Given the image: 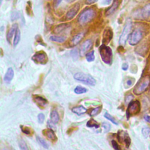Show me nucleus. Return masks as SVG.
<instances>
[{"label":"nucleus","instance_id":"obj_43","mask_svg":"<svg viewBox=\"0 0 150 150\" xmlns=\"http://www.w3.org/2000/svg\"><path fill=\"white\" fill-rule=\"evenodd\" d=\"M126 83H127V84L128 86H132V84H133V81H132L131 79H128V80H127Z\"/></svg>","mask_w":150,"mask_h":150},{"label":"nucleus","instance_id":"obj_4","mask_svg":"<svg viewBox=\"0 0 150 150\" xmlns=\"http://www.w3.org/2000/svg\"><path fill=\"white\" fill-rule=\"evenodd\" d=\"M132 28V22L130 20H128L123 28L122 33L119 39V44L121 46H124L128 39Z\"/></svg>","mask_w":150,"mask_h":150},{"label":"nucleus","instance_id":"obj_15","mask_svg":"<svg viewBox=\"0 0 150 150\" xmlns=\"http://www.w3.org/2000/svg\"><path fill=\"white\" fill-rule=\"evenodd\" d=\"M13 76H14V72L12 68V67L8 68L4 77V81L7 84L10 83L13 77Z\"/></svg>","mask_w":150,"mask_h":150},{"label":"nucleus","instance_id":"obj_27","mask_svg":"<svg viewBox=\"0 0 150 150\" xmlns=\"http://www.w3.org/2000/svg\"><path fill=\"white\" fill-rule=\"evenodd\" d=\"M87 126L88 127H95L96 128H98L99 124L94 119L91 118L87 122Z\"/></svg>","mask_w":150,"mask_h":150},{"label":"nucleus","instance_id":"obj_33","mask_svg":"<svg viewBox=\"0 0 150 150\" xmlns=\"http://www.w3.org/2000/svg\"><path fill=\"white\" fill-rule=\"evenodd\" d=\"M71 55L74 59H77L79 57V52L77 49H74L71 51Z\"/></svg>","mask_w":150,"mask_h":150},{"label":"nucleus","instance_id":"obj_39","mask_svg":"<svg viewBox=\"0 0 150 150\" xmlns=\"http://www.w3.org/2000/svg\"><path fill=\"white\" fill-rule=\"evenodd\" d=\"M54 124H54V123H53V122H52V121H47V125H48V127H49L50 129H54V130L56 129Z\"/></svg>","mask_w":150,"mask_h":150},{"label":"nucleus","instance_id":"obj_22","mask_svg":"<svg viewBox=\"0 0 150 150\" xmlns=\"http://www.w3.org/2000/svg\"><path fill=\"white\" fill-rule=\"evenodd\" d=\"M50 40L58 43H63L66 40V37L57 35H52L50 36Z\"/></svg>","mask_w":150,"mask_h":150},{"label":"nucleus","instance_id":"obj_20","mask_svg":"<svg viewBox=\"0 0 150 150\" xmlns=\"http://www.w3.org/2000/svg\"><path fill=\"white\" fill-rule=\"evenodd\" d=\"M67 26H68V25L67 23H62V24L58 25L54 28L53 32L56 34L60 33L63 30H64L67 28Z\"/></svg>","mask_w":150,"mask_h":150},{"label":"nucleus","instance_id":"obj_45","mask_svg":"<svg viewBox=\"0 0 150 150\" xmlns=\"http://www.w3.org/2000/svg\"><path fill=\"white\" fill-rule=\"evenodd\" d=\"M111 0H104V2L103 3L105 4V5H108L111 3Z\"/></svg>","mask_w":150,"mask_h":150},{"label":"nucleus","instance_id":"obj_26","mask_svg":"<svg viewBox=\"0 0 150 150\" xmlns=\"http://www.w3.org/2000/svg\"><path fill=\"white\" fill-rule=\"evenodd\" d=\"M87 89L84 87H83L80 86H77L74 90V91L76 94H83V93H85L87 92Z\"/></svg>","mask_w":150,"mask_h":150},{"label":"nucleus","instance_id":"obj_35","mask_svg":"<svg viewBox=\"0 0 150 150\" xmlns=\"http://www.w3.org/2000/svg\"><path fill=\"white\" fill-rule=\"evenodd\" d=\"M38 122L40 124H42L43 122L45 120V115L43 113H40L38 115Z\"/></svg>","mask_w":150,"mask_h":150},{"label":"nucleus","instance_id":"obj_12","mask_svg":"<svg viewBox=\"0 0 150 150\" xmlns=\"http://www.w3.org/2000/svg\"><path fill=\"white\" fill-rule=\"evenodd\" d=\"M140 15L142 19L150 21V4H146L142 8Z\"/></svg>","mask_w":150,"mask_h":150},{"label":"nucleus","instance_id":"obj_46","mask_svg":"<svg viewBox=\"0 0 150 150\" xmlns=\"http://www.w3.org/2000/svg\"><path fill=\"white\" fill-rule=\"evenodd\" d=\"M75 0H66V2H69V3H71V2H73Z\"/></svg>","mask_w":150,"mask_h":150},{"label":"nucleus","instance_id":"obj_42","mask_svg":"<svg viewBox=\"0 0 150 150\" xmlns=\"http://www.w3.org/2000/svg\"><path fill=\"white\" fill-rule=\"evenodd\" d=\"M62 0H54V6L56 8L57 7L60 3L62 2Z\"/></svg>","mask_w":150,"mask_h":150},{"label":"nucleus","instance_id":"obj_19","mask_svg":"<svg viewBox=\"0 0 150 150\" xmlns=\"http://www.w3.org/2000/svg\"><path fill=\"white\" fill-rule=\"evenodd\" d=\"M87 108L84 107L82 105H79L77 107H74L71 109V111L73 112L76 114L78 115H81L83 114H84L87 111Z\"/></svg>","mask_w":150,"mask_h":150},{"label":"nucleus","instance_id":"obj_23","mask_svg":"<svg viewBox=\"0 0 150 150\" xmlns=\"http://www.w3.org/2000/svg\"><path fill=\"white\" fill-rule=\"evenodd\" d=\"M20 39H21V31L18 28L15 33V36L13 40V45L14 46H16L19 43Z\"/></svg>","mask_w":150,"mask_h":150},{"label":"nucleus","instance_id":"obj_36","mask_svg":"<svg viewBox=\"0 0 150 150\" xmlns=\"http://www.w3.org/2000/svg\"><path fill=\"white\" fill-rule=\"evenodd\" d=\"M133 98H134V96H133L132 94L128 95L127 96H126V97H125V103H126V104L130 103Z\"/></svg>","mask_w":150,"mask_h":150},{"label":"nucleus","instance_id":"obj_6","mask_svg":"<svg viewBox=\"0 0 150 150\" xmlns=\"http://www.w3.org/2000/svg\"><path fill=\"white\" fill-rule=\"evenodd\" d=\"M143 34L139 29H135L130 35L129 43L131 46H135L142 40Z\"/></svg>","mask_w":150,"mask_h":150},{"label":"nucleus","instance_id":"obj_25","mask_svg":"<svg viewBox=\"0 0 150 150\" xmlns=\"http://www.w3.org/2000/svg\"><path fill=\"white\" fill-rule=\"evenodd\" d=\"M18 144L21 150H29L27 144L23 139H19L18 141Z\"/></svg>","mask_w":150,"mask_h":150},{"label":"nucleus","instance_id":"obj_28","mask_svg":"<svg viewBox=\"0 0 150 150\" xmlns=\"http://www.w3.org/2000/svg\"><path fill=\"white\" fill-rule=\"evenodd\" d=\"M86 60H87L88 62H91L94 61V59H95L94 52V51H91V52H88V53L86 54Z\"/></svg>","mask_w":150,"mask_h":150},{"label":"nucleus","instance_id":"obj_29","mask_svg":"<svg viewBox=\"0 0 150 150\" xmlns=\"http://www.w3.org/2000/svg\"><path fill=\"white\" fill-rule=\"evenodd\" d=\"M36 140H37V141H38L43 147H44L45 148L47 149V148H49L48 144H47L46 143V142L43 138H42L41 137H39V136H37V137H36Z\"/></svg>","mask_w":150,"mask_h":150},{"label":"nucleus","instance_id":"obj_1","mask_svg":"<svg viewBox=\"0 0 150 150\" xmlns=\"http://www.w3.org/2000/svg\"><path fill=\"white\" fill-rule=\"evenodd\" d=\"M96 15V11L93 8H86L83 10L80 14L78 18L79 24L83 25L92 21Z\"/></svg>","mask_w":150,"mask_h":150},{"label":"nucleus","instance_id":"obj_18","mask_svg":"<svg viewBox=\"0 0 150 150\" xmlns=\"http://www.w3.org/2000/svg\"><path fill=\"white\" fill-rule=\"evenodd\" d=\"M43 134L46 135L48 138L53 141H56L57 140V137L55 135L54 132L52 129H47L43 130Z\"/></svg>","mask_w":150,"mask_h":150},{"label":"nucleus","instance_id":"obj_38","mask_svg":"<svg viewBox=\"0 0 150 150\" xmlns=\"http://www.w3.org/2000/svg\"><path fill=\"white\" fill-rule=\"evenodd\" d=\"M19 17V14L17 12L15 11L13 12L12 13V15H11V19L12 21H14V20H16Z\"/></svg>","mask_w":150,"mask_h":150},{"label":"nucleus","instance_id":"obj_5","mask_svg":"<svg viewBox=\"0 0 150 150\" xmlns=\"http://www.w3.org/2000/svg\"><path fill=\"white\" fill-rule=\"evenodd\" d=\"M74 79L79 81H81L90 86H94L96 83V80L91 76L81 72L76 73L74 75Z\"/></svg>","mask_w":150,"mask_h":150},{"label":"nucleus","instance_id":"obj_10","mask_svg":"<svg viewBox=\"0 0 150 150\" xmlns=\"http://www.w3.org/2000/svg\"><path fill=\"white\" fill-rule=\"evenodd\" d=\"M113 36V32L110 28H107L103 34V39L102 42L104 45H107L111 40Z\"/></svg>","mask_w":150,"mask_h":150},{"label":"nucleus","instance_id":"obj_7","mask_svg":"<svg viewBox=\"0 0 150 150\" xmlns=\"http://www.w3.org/2000/svg\"><path fill=\"white\" fill-rule=\"evenodd\" d=\"M140 111V103L138 101L136 100L131 101L129 103L128 108L127 110V116L129 117L132 115H135L138 113Z\"/></svg>","mask_w":150,"mask_h":150},{"label":"nucleus","instance_id":"obj_14","mask_svg":"<svg viewBox=\"0 0 150 150\" xmlns=\"http://www.w3.org/2000/svg\"><path fill=\"white\" fill-rule=\"evenodd\" d=\"M120 5V2L119 0H114L112 5L109 7L107 10L105 11V14L106 16H109L111 14H112L118 8Z\"/></svg>","mask_w":150,"mask_h":150},{"label":"nucleus","instance_id":"obj_13","mask_svg":"<svg viewBox=\"0 0 150 150\" xmlns=\"http://www.w3.org/2000/svg\"><path fill=\"white\" fill-rule=\"evenodd\" d=\"M33 99L34 102L40 107H41V108H43V107H44L45 105H46L47 104V101L39 96H33Z\"/></svg>","mask_w":150,"mask_h":150},{"label":"nucleus","instance_id":"obj_41","mask_svg":"<svg viewBox=\"0 0 150 150\" xmlns=\"http://www.w3.org/2000/svg\"><path fill=\"white\" fill-rule=\"evenodd\" d=\"M128 64L127 63H124L122 64V69L123 70L125 71V70H127L128 69Z\"/></svg>","mask_w":150,"mask_h":150},{"label":"nucleus","instance_id":"obj_24","mask_svg":"<svg viewBox=\"0 0 150 150\" xmlns=\"http://www.w3.org/2000/svg\"><path fill=\"white\" fill-rule=\"evenodd\" d=\"M101 109H102V106H98V107H97L95 108H92L91 110V111L88 112V114L91 117L96 116V115H97L98 114H99L100 112Z\"/></svg>","mask_w":150,"mask_h":150},{"label":"nucleus","instance_id":"obj_11","mask_svg":"<svg viewBox=\"0 0 150 150\" xmlns=\"http://www.w3.org/2000/svg\"><path fill=\"white\" fill-rule=\"evenodd\" d=\"M80 9V4L79 3L76 4L71 8H70L66 15V18L68 20L72 19L78 13Z\"/></svg>","mask_w":150,"mask_h":150},{"label":"nucleus","instance_id":"obj_9","mask_svg":"<svg viewBox=\"0 0 150 150\" xmlns=\"http://www.w3.org/2000/svg\"><path fill=\"white\" fill-rule=\"evenodd\" d=\"M93 46V41L91 39H87L85 40L81 45L80 47V54L81 56H84L87 53Z\"/></svg>","mask_w":150,"mask_h":150},{"label":"nucleus","instance_id":"obj_31","mask_svg":"<svg viewBox=\"0 0 150 150\" xmlns=\"http://www.w3.org/2000/svg\"><path fill=\"white\" fill-rule=\"evenodd\" d=\"M104 117H105V118L108 119V120L111 121L112 123H114V124H115V125H117V124H118V123L116 122V121L115 120V119H114L110 114H108V112H105V114H104Z\"/></svg>","mask_w":150,"mask_h":150},{"label":"nucleus","instance_id":"obj_48","mask_svg":"<svg viewBox=\"0 0 150 150\" xmlns=\"http://www.w3.org/2000/svg\"><path fill=\"white\" fill-rule=\"evenodd\" d=\"M2 0H1V2H2Z\"/></svg>","mask_w":150,"mask_h":150},{"label":"nucleus","instance_id":"obj_30","mask_svg":"<svg viewBox=\"0 0 150 150\" xmlns=\"http://www.w3.org/2000/svg\"><path fill=\"white\" fill-rule=\"evenodd\" d=\"M21 130L22 131V132L26 134H28V135H30L31 134V129L28 127H26V126H21Z\"/></svg>","mask_w":150,"mask_h":150},{"label":"nucleus","instance_id":"obj_17","mask_svg":"<svg viewBox=\"0 0 150 150\" xmlns=\"http://www.w3.org/2000/svg\"><path fill=\"white\" fill-rule=\"evenodd\" d=\"M18 28V25L16 23H14L11 26V28L9 29V30H8V32L6 34V39L9 43L11 42V40L13 35H14V33H15Z\"/></svg>","mask_w":150,"mask_h":150},{"label":"nucleus","instance_id":"obj_34","mask_svg":"<svg viewBox=\"0 0 150 150\" xmlns=\"http://www.w3.org/2000/svg\"><path fill=\"white\" fill-rule=\"evenodd\" d=\"M102 127L104 128V131L105 132H108L110 131V128H111V125L108 122H103L102 124Z\"/></svg>","mask_w":150,"mask_h":150},{"label":"nucleus","instance_id":"obj_40","mask_svg":"<svg viewBox=\"0 0 150 150\" xmlns=\"http://www.w3.org/2000/svg\"><path fill=\"white\" fill-rule=\"evenodd\" d=\"M97 1V0H85V4L86 5H91L95 3Z\"/></svg>","mask_w":150,"mask_h":150},{"label":"nucleus","instance_id":"obj_44","mask_svg":"<svg viewBox=\"0 0 150 150\" xmlns=\"http://www.w3.org/2000/svg\"><path fill=\"white\" fill-rule=\"evenodd\" d=\"M144 118H145V120L147 122H148L149 123H150V116H149V115H145V116L144 117Z\"/></svg>","mask_w":150,"mask_h":150},{"label":"nucleus","instance_id":"obj_47","mask_svg":"<svg viewBox=\"0 0 150 150\" xmlns=\"http://www.w3.org/2000/svg\"><path fill=\"white\" fill-rule=\"evenodd\" d=\"M138 1H145V0H137Z\"/></svg>","mask_w":150,"mask_h":150},{"label":"nucleus","instance_id":"obj_2","mask_svg":"<svg viewBox=\"0 0 150 150\" xmlns=\"http://www.w3.org/2000/svg\"><path fill=\"white\" fill-rule=\"evenodd\" d=\"M99 53L102 60L107 64H111L112 62V52L111 49L103 44L99 47Z\"/></svg>","mask_w":150,"mask_h":150},{"label":"nucleus","instance_id":"obj_8","mask_svg":"<svg viewBox=\"0 0 150 150\" xmlns=\"http://www.w3.org/2000/svg\"><path fill=\"white\" fill-rule=\"evenodd\" d=\"M32 60L36 63L44 64L47 62V56L44 51H39L33 55Z\"/></svg>","mask_w":150,"mask_h":150},{"label":"nucleus","instance_id":"obj_21","mask_svg":"<svg viewBox=\"0 0 150 150\" xmlns=\"http://www.w3.org/2000/svg\"><path fill=\"white\" fill-rule=\"evenodd\" d=\"M50 120L54 124H57L59 121V115L58 112L56 110H52L50 113Z\"/></svg>","mask_w":150,"mask_h":150},{"label":"nucleus","instance_id":"obj_37","mask_svg":"<svg viewBox=\"0 0 150 150\" xmlns=\"http://www.w3.org/2000/svg\"><path fill=\"white\" fill-rule=\"evenodd\" d=\"M111 144H112V147L114 148V149L115 150H120L119 146H118L117 142L115 140H112L111 141Z\"/></svg>","mask_w":150,"mask_h":150},{"label":"nucleus","instance_id":"obj_16","mask_svg":"<svg viewBox=\"0 0 150 150\" xmlns=\"http://www.w3.org/2000/svg\"><path fill=\"white\" fill-rule=\"evenodd\" d=\"M84 36V33H79L76 35L71 39V40L70 42V45L71 46H74L77 45V44H79V42L83 38Z\"/></svg>","mask_w":150,"mask_h":150},{"label":"nucleus","instance_id":"obj_32","mask_svg":"<svg viewBox=\"0 0 150 150\" xmlns=\"http://www.w3.org/2000/svg\"><path fill=\"white\" fill-rule=\"evenodd\" d=\"M149 133H150V128H149L146 127V128H144L142 129V134L145 138H147L148 137Z\"/></svg>","mask_w":150,"mask_h":150},{"label":"nucleus","instance_id":"obj_3","mask_svg":"<svg viewBox=\"0 0 150 150\" xmlns=\"http://www.w3.org/2000/svg\"><path fill=\"white\" fill-rule=\"evenodd\" d=\"M150 84V77L145 76L139 80L137 84L135 86L133 92L136 95L141 94L148 87Z\"/></svg>","mask_w":150,"mask_h":150},{"label":"nucleus","instance_id":"obj_49","mask_svg":"<svg viewBox=\"0 0 150 150\" xmlns=\"http://www.w3.org/2000/svg\"><path fill=\"white\" fill-rule=\"evenodd\" d=\"M6 1H9V0H6Z\"/></svg>","mask_w":150,"mask_h":150}]
</instances>
